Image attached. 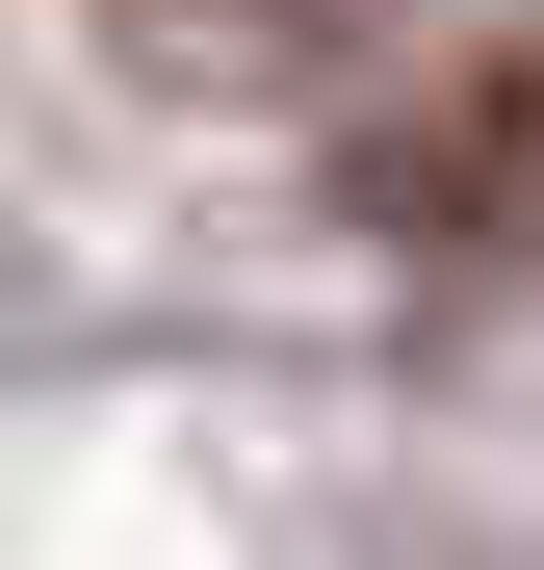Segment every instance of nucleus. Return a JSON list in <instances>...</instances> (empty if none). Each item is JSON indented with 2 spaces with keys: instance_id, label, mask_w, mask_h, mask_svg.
<instances>
[{
  "instance_id": "obj_1",
  "label": "nucleus",
  "mask_w": 544,
  "mask_h": 570,
  "mask_svg": "<svg viewBox=\"0 0 544 570\" xmlns=\"http://www.w3.org/2000/svg\"><path fill=\"white\" fill-rule=\"evenodd\" d=\"M337 208L389 234V259H544V0L493 52H415L389 105L337 130Z\"/></svg>"
}]
</instances>
